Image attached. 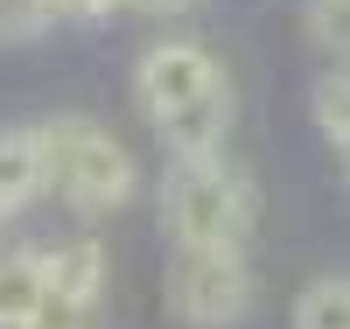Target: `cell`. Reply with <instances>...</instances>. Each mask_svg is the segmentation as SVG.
I'll return each instance as SVG.
<instances>
[{"mask_svg":"<svg viewBox=\"0 0 350 329\" xmlns=\"http://www.w3.org/2000/svg\"><path fill=\"white\" fill-rule=\"evenodd\" d=\"M0 224H8V211H0Z\"/></svg>","mask_w":350,"mask_h":329,"instance_id":"4fadbf2b","label":"cell"},{"mask_svg":"<svg viewBox=\"0 0 350 329\" xmlns=\"http://www.w3.org/2000/svg\"><path fill=\"white\" fill-rule=\"evenodd\" d=\"M308 98H315V127H323V140L343 155V147H350V77H343V64H329L323 77H315Z\"/></svg>","mask_w":350,"mask_h":329,"instance_id":"9c48e42d","label":"cell"},{"mask_svg":"<svg viewBox=\"0 0 350 329\" xmlns=\"http://www.w3.org/2000/svg\"><path fill=\"white\" fill-rule=\"evenodd\" d=\"M301 28H308V42L323 49V56H336V64H343V36H350V0H308V8H301Z\"/></svg>","mask_w":350,"mask_h":329,"instance_id":"30bf717a","label":"cell"},{"mask_svg":"<svg viewBox=\"0 0 350 329\" xmlns=\"http://www.w3.org/2000/svg\"><path fill=\"white\" fill-rule=\"evenodd\" d=\"M295 329H350V280L323 274L295 294Z\"/></svg>","mask_w":350,"mask_h":329,"instance_id":"ba28073f","label":"cell"},{"mask_svg":"<svg viewBox=\"0 0 350 329\" xmlns=\"http://www.w3.org/2000/svg\"><path fill=\"white\" fill-rule=\"evenodd\" d=\"M42 196V140L36 127H0V211H21V203Z\"/></svg>","mask_w":350,"mask_h":329,"instance_id":"8992f818","label":"cell"},{"mask_svg":"<svg viewBox=\"0 0 350 329\" xmlns=\"http://www.w3.org/2000/svg\"><path fill=\"white\" fill-rule=\"evenodd\" d=\"M28 329H98V308L64 302V294H49V287H42V302H36V315H28Z\"/></svg>","mask_w":350,"mask_h":329,"instance_id":"8fae6325","label":"cell"},{"mask_svg":"<svg viewBox=\"0 0 350 329\" xmlns=\"http://www.w3.org/2000/svg\"><path fill=\"white\" fill-rule=\"evenodd\" d=\"M252 308V266L239 246H189L168 259V315L189 329H231Z\"/></svg>","mask_w":350,"mask_h":329,"instance_id":"277c9868","label":"cell"},{"mask_svg":"<svg viewBox=\"0 0 350 329\" xmlns=\"http://www.w3.org/2000/svg\"><path fill=\"white\" fill-rule=\"evenodd\" d=\"M42 287L64 294V302L98 308V294H105V246L98 238H64V246H49L42 252Z\"/></svg>","mask_w":350,"mask_h":329,"instance_id":"5b68a950","label":"cell"},{"mask_svg":"<svg viewBox=\"0 0 350 329\" xmlns=\"http://www.w3.org/2000/svg\"><path fill=\"white\" fill-rule=\"evenodd\" d=\"M133 92L148 105L154 133L175 161H196V155H217L224 133H231V84L211 64L203 42H154L133 70Z\"/></svg>","mask_w":350,"mask_h":329,"instance_id":"6da1fadb","label":"cell"},{"mask_svg":"<svg viewBox=\"0 0 350 329\" xmlns=\"http://www.w3.org/2000/svg\"><path fill=\"white\" fill-rule=\"evenodd\" d=\"M252 218H259V189H252V175L239 161H224V147L168 168L161 231L175 238V252H189V246H239L245 252Z\"/></svg>","mask_w":350,"mask_h":329,"instance_id":"7a4b0ae2","label":"cell"},{"mask_svg":"<svg viewBox=\"0 0 350 329\" xmlns=\"http://www.w3.org/2000/svg\"><path fill=\"white\" fill-rule=\"evenodd\" d=\"M42 140V189H56L70 203V211L84 218H105V211H120V203L133 196V155L120 140H112L98 119H77V112H56L36 127Z\"/></svg>","mask_w":350,"mask_h":329,"instance_id":"3957f363","label":"cell"},{"mask_svg":"<svg viewBox=\"0 0 350 329\" xmlns=\"http://www.w3.org/2000/svg\"><path fill=\"white\" fill-rule=\"evenodd\" d=\"M42 302V252H0V329H28Z\"/></svg>","mask_w":350,"mask_h":329,"instance_id":"52a82bcc","label":"cell"},{"mask_svg":"<svg viewBox=\"0 0 350 329\" xmlns=\"http://www.w3.org/2000/svg\"><path fill=\"white\" fill-rule=\"evenodd\" d=\"M126 8H140V14H183V8H196V0H126Z\"/></svg>","mask_w":350,"mask_h":329,"instance_id":"7c38bea8","label":"cell"}]
</instances>
